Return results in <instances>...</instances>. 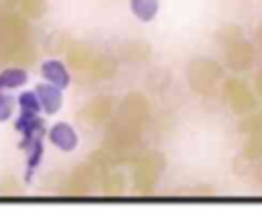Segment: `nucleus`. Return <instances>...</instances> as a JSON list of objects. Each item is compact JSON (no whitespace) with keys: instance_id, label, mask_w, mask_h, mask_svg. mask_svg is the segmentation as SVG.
<instances>
[{"instance_id":"1","label":"nucleus","mask_w":262,"mask_h":219,"mask_svg":"<svg viewBox=\"0 0 262 219\" xmlns=\"http://www.w3.org/2000/svg\"><path fill=\"white\" fill-rule=\"evenodd\" d=\"M16 16H4L0 18V61H18V63H31L33 57L27 55L25 47L29 43H23V37L18 35Z\"/></svg>"},{"instance_id":"2","label":"nucleus","mask_w":262,"mask_h":219,"mask_svg":"<svg viewBox=\"0 0 262 219\" xmlns=\"http://www.w3.org/2000/svg\"><path fill=\"white\" fill-rule=\"evenodd\" d=\"M35 94H37L39 104H41V111L45 115H55L61 108V102H63L61 88H57V86H53L49 82H43V84H37L35 86Z\"/></svg>"},{"instance_id":"3","label":"nucleus","mask_w":262,"mask_h":219,"mask_svg":"<svg viewBox=\"0 0 262 219\" xmlns=\"http://www.w3.org/2000/svg\"><path fill=\"white\" fill-rule=\"evenodd\" d=\"M14 129L23 135L20 147H25L27 143H31L37 137H43V133H45V127H43V121L39 119V115H29V113H20V117L14 123Z\"/></svg>"},{"instance_id":"4","label":"nucleus","mask_w":262,"mask_h":219,"mask_svg":"<svg viewBox=\"0 0 262 219\" xmlns=\"http://www.w3.org/2000/svg\"><path fill=\"white\" fill-rule=\"evenodd\" d=\"M49 141L59 147L61 151H74L78 147V133L74 131L72 125L68 123H55L51 129H49Z\"/></svg>"},{"instance_id":"5","label":"nucleus","mask_w":262,"mask_h":219,"mask_svg":"<svg viewBox=\"0 0 262 219\" xmlns=\"http://www.w3.org/2000/svg\"><path fill=\"white\" fill-rule=\"evenodd\" d=\"M41 74H43V78H45L49 84H53V86H57V88H61V90L68 88L70 82H72V76H70L68 68H66L59 59H47V61H43Z\"/></svg>"},{"instance_id":"6","label":"nucleus","mask_w":262,"mask_h":219,"mask_svg":"<svg viewBox=\"0 0 262 219\" xmlns=\"http://www.w3.org/2000/svg\"><path fill=\"white\" fill-rule=\"evenodd\" d=\"M27 70L18 65H8L0 72V90H14L27 84Z\"/></svg>"},{"instance_id":"7","label":"nucleus","mask_w":262,"mask_h":219,"mask_svg":"<svg viewBox=\"0 0 262 219\" xmlns=\"http://www.w3.org/2000/svg\"><path fill=\"white\" fill-rule=\"evenodd\" d=\"M129 8L135 14V18H139L141 23H149L156 18L160 2L158 0H129Z\"/></svg>"},{"instance_id":"8","label":"nucleus","mask_w":262,"mask_h":219,"mask_svg":"<svg viewBox=\"0 0 262 219\" xmlns=\"http://www.w3.org/2000/svg\"><path fill=\"white\" fill-rule=\"evenodd\" d=\"M23 149L27 151V170H29V176H31L35 172V168L41 164V158H43V137L33 139Z\"/></svg>"},{"instance_id":"9","label":"nucleus","mask_w":262,"mask_h":219,"mask_svg":"<svg viewBox=\"0 0 262 219\" xmlns=\"http://www.w3.org/2000/svg\"><path fill=\"white\" fill-rule=\"evenodd\" d=\"M18 106H20V113H29V115H39L41 113V104H39V98L33 92H20L18 96Z\"/></svg>"},{"instance_id":"10","label":"nucleus","mask_w":262,"mask_h":219,"mask_svg":"<svg viewBox=\"0 0 262 219\" xmlns=\"http://www.w3.org/2000/svg\"><path fill=\"white\" fill-rule=\"evenodd\" d=\"M12 111H14V106H12V98L6 96L4 92H0V123L8 121V119L12 117Z\"/></svg>"}]
</instances>
